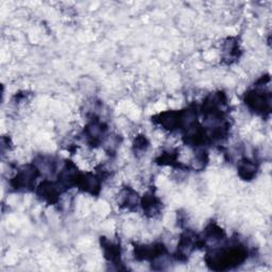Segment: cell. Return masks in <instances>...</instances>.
<instances>
[{
  "label": "cell",
  "mask_w": 272,
  "mask_h": 272,
  "mask_svg": "<svg viewBox=\"0 0 272 272\" xmlns=\"http://www.w3.org/2000/svg\"><path fill=\"white\" fill-rule=\"evenodd\" d=\"M246 103L256 112H265L270 109V95L265 96L264 93L252 92L248 94Z\"/></svg>",
  "instance_id": "6da1fadb"
},
{
  "label": "cell",
  "mask_w": 272,
  "mask_h": 272,
  "mask_svg": "<svg viewBox=\"0 0 272 272\" xmlns=\"http://www.w3.org/2000/svg\"><path fill=\"white\" fill-rule=\"evenodd\" d=\"M256 166L250 161H245L239 167V174L245 180H249L255 174Z\"/></svg>",
  "instance_id": "7a4b0ae2"
}]
</instances>
